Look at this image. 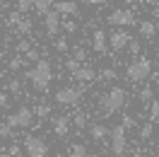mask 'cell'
Segmentation results:
<instances>
[{"label":"cell","mask_w":159,"mask_h":157,"mask_svg":"<svg viewBox=\"0 0 159 157\" xmlns=\"http://www.w3.org/2000/svg\"><path fill=\"white\" fill-rule=\"evenodd\" d=\"M27 80L31 82V87L36 92H46L53 80V68H51L48 60H39L31 70H27Z\"/></svg>","instance_id":"cell-1"},{"label":"cell","mask_w":159,"mask_h":157,"mask_svg":"<svg viewBox=\"0 0 159 157\" xmlns=\"http://www.w3.org/2000/svg\"><path fill=\"white\" fill-rule=\"evenodd\" d=\"M99 107L104 109L106 114H116V111H120V109L125 107V92H123L120 87L109 89V92L99 99Z\"/></svg>","instance_id":"cell-2"},{"label":"cell","mask_w":159,"mask_h":157,"mask_svg":"<svg viewBox=\"0 0 159 157\" xmlns=\"http://www.w3.org/2000/svg\"><path fill=\"white\" fill-rule=\"evenodd\" d=\"M149 73H152V63H149L145 56H140L135 58L133 63H128V70H125V75H128L130 82H145L149 78Z\"/></svg>","instance_id":"cell-3"},{"label":"cell","mask_w":159,"mask_h":157,"mask_svg":"<svg viewBox=\"0 0 159 157\" xmlns=\"http://www.w3.org/2000/svg\"><path fill=\"white\" fill-rule=\"evenodd\" d=\"M80 99H82V89L77 87H63L56 92V104L60 107H75Z\"/></svg>","instance_id":"cell-4"},{"label":"cell","mask_w":159,"mask_h":157,"mask_svg":"<svg viewBox=\"0 0 159 157\" xmlns=\"http://www.w3.org/2000/svg\"><path fill=\"white\" fill-rule=\"evenodd\" d=\"M34 114H36V111H31L29 107H20L15 114H10V116H7V121H10L15 128H27V126H31Z\"/></svg>","instance_id":"cell-5"},{"label":"cell","mask_w":159,"mask_h":157,"mask_svg":"<svg viewBox=\"0 0 159 157\" xmlns=\"http://www.w3.org/2000/svg\"><path fill=\"white\" fill-rule=\"evenodd\" d=\"M24 150H27V155H29V157H46L48 145H46L41 138L29 136V138H24Z\"/></svg>","instance_id":"cell-6"},{"label":"cell","mask_w":159,"mask_h":157,"mask_svg":"<svg viewBox=\"0 0 159 157\" xmlns=\"http://www.w3.org/2000/svg\"><path fill=\"white\" fill-rule=\"evenodd\" d=\"M111 152L116 157L125 152V126H116L111 131Z\"/></svg>","instance_id":"cell-7"},{"label":"cell","mask_w":159,"mask_h":157,"mask_svg":"<svg viewBox=\"0 0 159 157\" xmlns=\"http://www.w3.org/2000/svg\"><path fill=\"white\" fill-rule=\"evenodd\" d=\"M135 22V15L130 10H113L109 15V24H113V27H128V24H133Z\"/></svg>","instance_id":"cell-8"},{"label":"cell","mask_w":159,"mask_h":157,"mask_svg":"<svg viewBox=\"0 0 159 157\" xmlns=\"http://www.w3.org/2000/svg\"><path fill=\"white\" fill-rule=\"evenodd\" d=\"M43 24H46V31H48L51 36H56L60 29V12L53 7V10H48L46 15H43Z\"/></svg>","instance_id":"cell-9"},{"label":"cell","mask_w":159,"mask_h":157,"mask_svg":"<svg viewBox=\"0 0 159 157\" xmlns=\"http://www.w3.org/2000/svg\"><path fill=\"white\" fill-rule=\"evenodd\" d=\"M109 44H111V36H106V31H104V29L94 31V36H92V46H94L97 53H106V51H109Z\"/></svg>","instance_id":"cell-10"},{"label":"cell","mask_w":159,"mask_h":157,"mask_svg":"<svg viewBox=\"0 0 159 157\" xmlns=\"http://www.w3.org/2000/svg\"><path fill=\"white\" fill-rule=\"evenodd\" d=\"M128 44H130L128 31H123L120 27L113 31V34H111V49H113V51H123L125 46H128Z\"/></svg>","instance_id":"cell-11"},{"label":"cell","mask_w":159,"mask_h":157,"mask_svg":"<svg viewBox=\"0 0 159 157\" xmlns=\"http://www.w3.org/2000/svg\"><path fill=\"white\" fill-rule=\"evenodd\" d=\"M53 7H56L60 15H70V17L80 15V7H77V2H75V0H58Z\"/></svg>","instance_id":"cell-12"},{"label":"cell","mask_w":159,"mask_h":157,"mask_svg":"<svg viewBox=\"0 0 159 157\" xmlns=\"http://www.w3.org/2000/svg\"><path fill=\"white\" fill-rule=\"evenodd\" d=\"M53 131H56V136H68V131H70V118H68V116L53 118Z\"/></svg>","instance_id":"cell-13"},{"label":"cell","mask_w":159,"mask_h":157,"mask_svg":"<svg viewBox=\"0 0 159 157\" xmlns=\"http://www.w3.org/2000/svg\"><path fill=\"white\" fill-rule=\"evenodd\" d=\"M157 24H154V22H149V20H145V22H140V34H142V36H145V39H152V36H154V34H157Z\"/></svg>","instance_id":"cell-14"},{"label":"cell","mask_w":159,"mask_h":157,"mask_svg":"<svg viewBox=\"0 0 159 157\" xmlns=\"http://www.w3.org/2000/svg\"><path fill=\"white\" fill-rule=\"evenodd\" d=\"M75 78H77V80H82V82H92V80L97 78V70H94V68H89V65H84V68H80L77 73H75Z\"/></svg>","instance_id":"cell-15"},{"label":"cell","mask_w":159,"mask_h":157,"mask_svg":"<svg viewBox=\"0 0 159 157\" xmlns=\"http://www.w3.org/2000/svg\"><path fill=\"white\" fill-rule=\"evenodd\" d=\"M106 136H111L109 126H104V123H94V126H92V138H94V140H104Z\"/></svg>","instance_id":"cell-16"},{"label":"cell","mask_w":159,"mask_h":157,"mask_svg":"<svg viewBox=\"0 0 159 157\" xmlns=\"http://www.w3.org/2000/svg\"><path fill=\"white\" fill-rule=\"evenodd\" d=\"M53 5H56L53 0H34V7H36V10L41 12V15H46V12H48L51 7H53Z\"/></svg>","instance_id":"cell-17"},{"label":"cell","mask_w":159,"mask_h":157,"mask_svg":"<svg viewBox=\"0 0 159 157\" xmlns=\"http://www.w3.org/2000/svg\"><path fill=\"white\" fill-rule=\"evenodd\" d=\"M152 133H154V123H152V118H149L147 123L140 128V138H142V140H149V138H152Z\"/></svg>","instance_id":"cell-18"},{"label":"cell","mask_w":159,"mask_h":157,"mask_svg":"<svg viewBox=\"0 0 159 157\" xmlns=\"http://www.w3.org/2000/svg\"><path fill=\"white\" fill-rule=\"evenodd\" d=\"M68 157H89V152H87L82 145H75L72 150H70V155H68Z\"/></svg>","instance_id":"cell-19"},{"label":"cell","mask_w":159,"mask_h":157,"mask_svg":"<svg viewBox=\"0 0 159 157\" xmlns=\"http://www.w3.org/2000/svg\"><path fill=\"white\" fill-rule=\"evenodd\" d=\"M12 128H15V126H12L10 121H5V123L0 126V136H2V138H10L12 136Z\"/></svg>","instance_id":"cell-20"},{"label":"cell","mask_w":159,"mask_h":157,"mask_svg":"<svg viewBox=\"0 0 159 157\" xmlns=\"http://www.w3.org/2000/svg\"><path fill=\"white\" fill-rule=\"evenodd\" d=\"M65 68H68L70 73H72V75H75V73H77V70L82 68V65H80V60H77V58H70L68 63H65Z\"/></svg>","instance_id":"cell-21"},{"label":"cell","mask_w":159,"mask_h":157,"mask_svg":"<svg viewBox=\"0 0 159 157\" xmlns=\"http://www.w3.org/2000/svg\"><path fill=\"white\" fill-rule=\"evenodd\" d=\"M149 118L152 121H159V99L152 102V109H149Z\"/></svg>","instance_id":"cell-22"},{"label":"cell","mask_w":159,"mask_h":157,"mask_svg":"<svg viewBox=\"0 0 159 157\" xmlns=\"http://www.w3.org/2000/svg\"><path fill=\"white\" fill-rule=\"evenodd\" d=\"M29 7H34V0H17V10L20 12H27Z\"/></svg>","instance_id":"cell-23"},{"label":"cell","mask_w":159,"mask_h":157,"mask_svg":"<svg viewBox=\"0 0 159 157\" xmlns=\"http://www.w3.org/2000/svg\"><path fill=\"white\" fill-rule=\"evenodd\" d=\"M24 58H27V60H34V63H39V51H34V49H29V51H27V53H24Z\"/></svg>","instance_id":"cell-24"},{"label":"cell","mask_w":159,"mask_h":157,"mask_svg":"<svg viewBox=\"0 0 159 157\" xmlns=\"http://www.w3.org/2000/svg\"><path fill=\"white\" fill-rule=\"evenodd\" d=\"M140 102H152V89L145 87L142 92H140Z\"/></svg>","instance_id":"cell-25"},{"label":"cell","mask_w":159,"mask_h":157,"mask_svg":"<svg viewBox=\"0 0 159 157\" xmlns=\"http://www.w3.org/2000/svg\"><path fill=\"white\" fill-rule=\"evenodd\" d=\"M63 29L68 31V34H75V31H77V24H75V22H63Z\"/></svg>","instance_id":"cell-26"},{"label":"cell","mask_w":159,"mask_h":157,"mask_svg":"<svg viewBox=\"0 0 159 157\" xmlns=\"http://www.w3.org/2000/svg\"><path fill=\"white\" fill-rule=\"evenodd\" d=\"M36 114H39L41 118H46V116H48V114H51V109L46 107V104H41V107H36Z\"/></svg>","instance_id":"cell-27"},{"label":"cell","mask_w":159,"mask_h":157,"mask_svg":"<svg viewBox=\"0 0 159 157\" xmlns=\"http://www.w3.org/2000/svg\"><path fill=\"white\" fill-rule=\"evenodd\" d=\"M101 78L104 80H116V73H113L111 68H106V70H101Z\"/></svg>","instance_id":"cell-28"},{"label":"cell","mask_w":159,"mask_h":157,"mask_svg":"<svg viewBox=\"0 0 159 157\" xmlns=\"http://www.w3.org/2000/svg\"><path fill=\"white\" fill-rule=\"evenodd\" d=\"M56 51H68V41H65V36L56 41Z\"/></svg>","instance_id":"cell-29"},{"label":"cell","mask_w":159,"mask_h":157,"mask_svg":"<svg viewBox=\"0 0 159 157\" xmlns=\"http://www.w3.org/2000/svg\"><path fill=\"white\" fill-rule=\"evenodd\" d=\"M75 58H77V60H84V58H87V51L82 49V46H77V49H75Z\"/></svg>","instance_id":"cell-30"},{"label":"cell","mask_w":159,"mask_h":157,"mask_svg":"<svg viewBox=\"0 0 159 157\" xmlns=\"http://www.w3.org/2000/svg\"><path fill=\"white\" fill-rule=\"evenodd\" d=\"M20 31H22V34H29V31H31V22H27V20L20 22Z\"/></svg>","instance_id":"cell-31"},{"label":"cell","mask_w":159,"mask_h":157,"mask_svg":"<svg viewBox=\"0 0 159 157\" xmlns=\"http://www.w3.org/2000/svg\"><path fill=\"white\" fill-rule=\"evenodd\" d=\"M10 89H12V94H15V97H20V80H12V82H10Z\"/></svg>","instance_id":"cell-32"},{"label":"cell","mask_w":159,"mask_h":157,"mask_svg":"<svg viewBox=\"0 0 159 157\" xmlns=\"http://www.w3.org/2000/svg\"><path fill=\"white\" fill-rule=\"evenodd\" d=\"M7 68H10V70H20V68H22V58H12Z\"/></svg>","instance_id":"cell-33"},{"label":"cell","mask_w":159,"mask_h":157,"mask_svg":"<svg viewBox=\"0 0 159 157\" xmlns=\"http://www.w3.org/2000/svg\"><path fill=\"white\" fill-rule=\"evenodd\" d=\"M84 123H87V116H84V114H77V116H75V126H84Z\"/></svg>","instance_id":"cell-34"},{"label":"cell","mask_w":159,"mask_h":157,"mask_svg":"<svg viewBox=\"0 0 159 157\" xmlns=\"http://www.w3.org/2000/svg\"><path fill=\"white\" fill-rule=\"evenodd\" d=\"M0 107H2V109H7V107H10V97H7L5 92L0 94Z\"/></svg>","instance_id":"cell-35"},{"label":"cell","mask_w":159,"mask_h":157,"mask_svg":"<svg viewBox=\"0 0 159 157\" xmlns=\"http://www.w3.org/2000/svg\"><path fill=\"white\" fill-rule=\"evenodd\" d=\"M17 51H20V53H27V51H29V41H20V44H17Z\"/></svg>","instance_id":"cell-36"},{"label":"cell","mask_w":159,"mask_h":157,"mask_svg":"<svg viewBox=\"0 0 159 157\" xmlns=\"http://www.w3.org/2000/svg\"><path fill=\"white\" fill-rule=\"evenodd\" d=\"M128 49H130V53H133V56H138V53H140V46H138V44H130Z\"/></svg>","instance_id":"cell-37"},{"label":"cell","mask_w":159,"mask_h":157,"mask_svg":"<svg viewBox=\"0 0 159 157\" xmlns=\"http://www.w3.org/2000/svg\"><path fill=\"white\" fill-rule=\"evenodd\" d=\"M10 155H12V157L20 155V145H10Z\"/></svg>","instance_id":"cell-38"},{"label":"cell","mask_w":159,"mask_h":157,"mask_svg":"<svg viewBox=\"0 0 159 157\" xmlns=\"http://www.w3.org/2000/svg\"><path fill=\"white\" fill-rule=\"evenodd\" d=\"M82 2H87V5H104L106 0H82Z\"/></svg>","instance_id":"cell-39"},{"label":"cell","mask_w":159,"mask_h":157,"mask_svg":"<svg viewBox=\"0 0 159 157\" xmlns=\"http://www.w3.org/2000/svg\"><path fill=\"white\" fill-rule=\"evenodd\" d=\"M123 126L130 128V126H133V118H130V116H123Z\"/></svg>","instance_id":"cell-40"},{"label":"cell","mask_w":159,"mask_h":157,"mask_svg":"<svg viewBox=\"0 0 159 157\" xmlns=\"http://www.w3.org/2000/svg\"><path fill=\"white\" fill-rule=\"evenodd\" d=\"M123 2H125V5H133V2H135V0H123Z\"/></svg>","instance_id":"cell-41"},{"label":"cell","mask_w":159,"mask_h":157,"mask_svg":"<svg viewBox=\"0 0 159 157\" xmlns=\"http://www.w3.org/2000/svg\"><path fill=\"white\" fill-rule=\"evenodd\" d=\"M0 157H12V155H10V152H2V155H0Z\"/></svg>","instance_id":"cell-42"},{"label":"cell","mask_w":159,"mask_h":157,"mask_svg":"<svg viewBox=\"0 0 159 157\" xmlns=\"http://www.w3.org/2000/svg\"><path fill=\"white\" fill-rule=\"evenodd\" d=\"M89 157H99V155H89Z\"/></svg>","instance_id":"cell-43"}]
</instances>
